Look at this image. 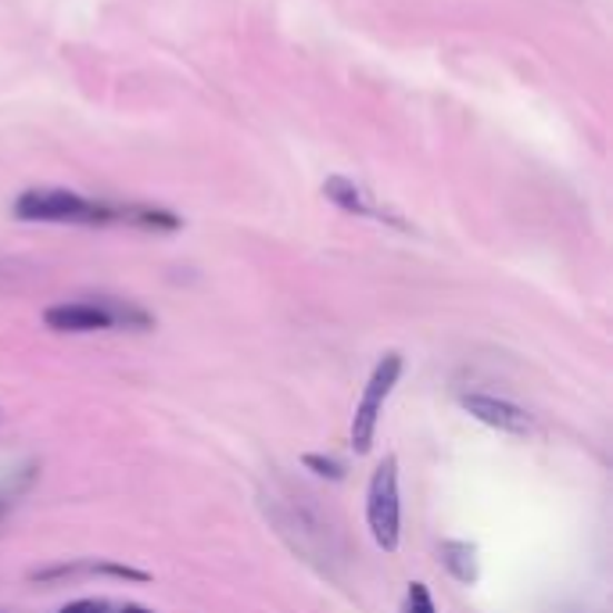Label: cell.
I'll return each instance as SVG.
<instances>
[{
    "label": "cell",
    "mask_w": 613,
    "mask_h": 613,
    "mask_svg": "<svg viewBox=\"0 0 613 613\" xmlns=\"http://www.w3.org/2000/svg\"><path fill=\"white\" fill-rule=\"evenodd\" d=\"M14 219L22 223H79V226H105L119 219V208L97 205L90 198L65 187H32L22 190L14 201Z\"/></svg>",
    "instance_id": "cell-1"
},
{
    "label": "cell",
    "mask_w": 613,
    "mask_h": 613,
    "mask_svg": "<svg viewBox=\"0 0 613 613\" xmlns=\"http://www.w3.org/2000/svg\"><path fill=\"white\" fill-rule=\"evenodd\" d=\"M43 323L58 334H97V330H116V327L148 330L151 316L129 301L126 305L122 301H61L43 309Z\"/></svg>",
    "instance_id": "cell-2"
},
{
    "label": "cell",
    "mask_w": 613,
    "mask_h": 613,
    "mask_svg": "<svg viewBox=\"0 0 613 613\" xmlns=\"http://www.w3.org/2000/svg\"><path fill=\"white\" fill-rule=\"evenodd\" d=\"M366 527L377 548L398 553L402 545V495H398V456L387 452L366 484Z\"/></svg>",
    "instance_id": "cell-3"
},
{
    "label": "cell",
    "mask_w": 613,
    "mask_h": 613,
    "mask_svg": "<svg viewBox=\"0 0 613 613\" xmlns=\"http://www.w3.org/2000/svg\"><path fill=\"white\" fill-rule=\"evenodd\" d=\"M402 369H406V359H402V352H387L384 359L374 366V374H369V380L363 384V395H359V402H355L352 431H348L355 456H369V452H374L384 402L392 398L395 384L402 380Z\"/></svg>",
    "instance_id": "cell-4"
},
{
    "label": "cell",
    "mask_w": 613,
    "mask_h": 613,
    "mask_svg": "<svg viewBox=\"0 0 613 613\" xmlns=\"http://www.w3.org/2000/svg\"><path fill=\"white\" fill-rule=\"evenodd\" d=\"M463 413H471L477 424L492 427L498 434H513V438H527L531 431H535V419L531 413H524L516 402H506V398H495V395H481V392H471L459 398Z\"/></svg>",
    "instance_id": "cell-5"
},
{
    "label": "cell",
    "mask_w": 613,
    "mask_h": 613,
    "mask_svg": "<svg viewBox=\"0 0 613 613\" xmlns=\"http://www.w3.org/2000/svg\"><path fill=\"white\" fill-rule=\"evenodd\" d=\"M323 194L337 205V208H345V212L352 216H363V219H377V223H395L398 230H409L406 219H398L395 212H387V208H380L363 187H355L352 180H345V176H330L327 184H323Z\"/></svg>",
    "instance_id": "cell-6"
},
{
    "label": "cell",
    "mask_w": 613,
    "mask_h": 613,
    "mask_svg": "<svg viewBox=\"0 0 613 613\" xmlns=\"http://www.w3.org/2000/svg\"><path fill=\"white\" fill-rule=\"evenodd\" d=\"M438 560H442V567L448 571L452 581H459V585H477V577H481V556H477V545L474 542L445 538L438 545Z\"/></svg>",
    "instance_id": "cell-7"
},
{
    "label": "cell",
    "mask_w": 613,
    "mask_h": 613,
    "mask_svg": "<svg viewBox=\"0 0 613 613\" xmlns=\"http://www.w3.org/2000/svg\"><path fill=\"white\" fill-rule=\"evenodd\" d=\"M119 219H129L144 230H180V219L161 208H119Z\"/></svg>",
    "instance_id": "cell-8"
},
{
    "label": "cell",
    "mask_w": 613,
    "mask_h": 613,
    "mask_svg": "<svg viewBox=\"0 0 613 613\" xmlns=\"http://www.w3.org/2000/svg\"><path fill=\"white\" fill-rule=\"evenodd\" d=\"M305 471H313L323 481H345V463H337L334 456H323V452H305L301 456Z\"/></svg>",
    "instance_id": "cell-9"
},
{
    "label": "cell",
    "mask_w": 613,
    "mask_h": 613,
    "mask_svg": "<svg viewBox=\"0 0 613 613\" xmlns=\"http://www.w3.org/2000/svg\"><path fill=\"white\" fill-rule=\"evenodd\" d=\"M406 613H438V606H434V595H431V589L424 585V581H409Z\"/></svg>",
    "instance_id": "cell-10"
},
{
    "label": "cell",
    "mask_w": 613,
    "mask_h": 613,
    "mask_svg": "<svg viewBox=\"0 0 613 613\" xmlns=\"http://www.w3.org/2000/svg\"><path fill=\"white\" fill-rule=\"evenodd\" d=\"M93 571H97V574H108V577L137 581V585H148V581H151V574H148V571H137V567H122V563H97Z\"/></svg>",
    "instance_id": "cell-11"
},
{
    "label": "cell",
    "mask_w": 613,
    "mask_h": 613,
    "mask_svg": "<svg viewBox=\"0 0 613 613\" xmlns=\"http://www.w3.org/2000/svg\"><path fill=\"white\" fill-rule=\"evenodd\" d=\"M58 613H108V600H76L65 603Z\"/></svg>",
    "instance_id": "cell-12"
},
{
    "label": "cell",
    "mask_w": 613,
    "mask_h": 613,
    "mask_svg": "<svg viewBox=\"0 0 613 613\" xmlns=\"http://www.w3.org/2000/svg\"><path fill=\"white\" fill-rule=\"evenodd\" d=\"M122 613H151V610H144V606H122Z\"/></svg>",
    "instance_id": "cell-13"
},
{
    "label": "cell",
    "mask_w": 613,
    "mask_h": 613,
    "mask_svg": "<svg viewBox=\"0 0 613 613\" xmlns=\"http://www.w3.org/2000/svg\"><path fill=\"white\" fill-rule=\"evenodd\" d=\"M0 513H4V503H0Z\"/></svg>",
    "instance_id": "cell-14"
}]
</instances>
